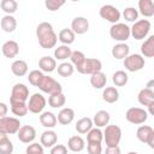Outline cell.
I'll return each instance as SVG.
<instances>
[{"mask_svg": "<svg viewBox=\"0 0 154 154\" xmlns=\"http://www.w3.org/2000/svg\"><path fill=\"white\" fill-rule=\"evenodd\" d=\"M36 36L38 45L45 49L54 48L58 42V35L54 32L53 26L48 22H42L36 28Z\"/></svg>", "mask_w": 154, "mask_h": 154, "instance_id": "6da1fadb", "label": "cell"}, {"mask_svg": "<svg viewBox=\"0 0 154 154\" xmlns=\"http://www.w3.org/2000/svg\"><path fill=\"white\" fill-rule=\"evenodd\" d=\"M103 140H105L107 147L118 146L122 140V129L116 124L107 125L103 131Z\"/></svg>", "mask_w": 154, "mask_h": 154, "instance_id": "7a4b0ae2", "label": "cell"}, {"mask_svg": "<svg viewBox=\"0 0 154 154\" xmlns=\"http://www.w3.org/2000/svg\"><path fill=\"white\" fill-rule=\"evenodd\" d=\"M109 36L114 41L125 42L131 36V28H129L125 23L112 24V26L109 28Z\"/></svg>", "mask_w": 154, "mask_h": 154, "instance_id": "3957f363", "label": "cell"}, {"mask_svg": "<svg viewBox=\"0 0 154 154\" xmlns=\"http://www.w3.org/2000/svg\"><path fill=\"white\" fill-rule=\"evenodd\" d=\"M22 128L20 120L16 117H2L0 118V132L6 135H13Z\"/></svg>", "mask_w": 154, "mask_h": 154, "instance_id": "277c9868", "label": "cell"}, {"mask_svg": "<svg viewBox=\"0 0 154 154\" xmlns=\"http://www.w3.org/2000/svg\"><path fill=\"white\" fill-rule=\"evenodd\" d=\"M150 26L152 24L148 19H140L135 22L134 25L131 26V36L135 40H143L148 36L150 31Z\"/></svg>", "mask_w": 154, "mask_h": 154, "instance_id": "5b68a950", "label": "cell"}, {"mask_svg": "<svg viewBox=\"0 0 154 154\" xmlns=\"http://www.w3.org/2000/svg\"><path fill=\"white\" fill-rule=\"evenodd\" d=\"M38 89L43 93L49 94V95H53V94H57V93H63L61 84L58 81H55L53 77L46 76V75L41 79V82L38 84Z\"/></svg>", "mask_w": 154, "mask_h": 154, "instance_id": "8992f818", "label": "cell"}, {"mask_svg": "<svg viewBox=\"0 0 154 154\" xmlns=\"http://www.w3.org/2000/svg\"><path fill=\"white\" fill-rule=\"evenodd\" d=\"M125 118L131 124L141 125L148 119V112L141 107H131L126 111Z\"/></svg>", "mask_w": 154, "mask_h": 154, "instance_id": "52a82bcc", "label": "cell"}, {"mask_svg": "<svg viewBox=\"0 0 154 154\" xmlns=\"http://www.w3.org/2000/svg\"><path fill=\"white\" fill-rule=\"evenodd\" d=\"M123 64H124V67H125L128 71H130V72H136V71H140V70H142V69L144 67L146 61H144V57H143L142 54L135 53V54H129V55L124 59Z\"/></svg>", "mask_w": 154, "mask_h": 154, "instance_id": "ba28073f", "label": "cell"}, {"mask_svg": "<svg viewBox=\"0 0 154 154\" xmlns=\"http://www.w3.org/2000/svg\"><path fill=\"white\" fill-rule=\"evenodd\" d=\"M46 103H47L46 97L40 93H35L29 97V101H28L29 112L34 114H41L46 107Z\"/></svg>", "mask_w": 154, "mask_h": 154, "instance_id": "9c48e42d", "label": "cell"}, {"mask_svg": "<svg viewBox=\"0 0 154 154\" xmlns=\"http://www.w3.org/2000/svg\"><path fill=\"white\" fill-rule=\"evenodd\" d=\"M29 100V88L24 83H16L12 87L10 102H26Z\"/></svg>", "mask_w": 154, "mask_h": 154, "instance_id": "30bf717a", "label": "cell"}, {"mask_svg": "<svg viewBox=\"0 0 154 154\" xmlns=\"http://www.w3.org/2000/svg\"><path fill=\"white\" fill-rule=\"evenodd\" d=\"M99 14L102 19L112 23V24H117L118 20L120 19V12L119 10L113 6V5H103L101 6V8L99 10Z\"/></svg>", "mask_w": 154, "mask_h": 154, "instance_id": "8fae6325", "label": "cell"}, {"mask_svg": "<svg viewBox=\"0 0 154 154\" xmlns=\"http://www.w3.org/2000/svg\"><path fill=\"white\" fill-rule=\"evenodd\" d=\"M102 69V64L99 59L96 58H87L84 60V63L82 64V66L79 69H77V71L82 75H94L99 71H101Z\"/></svg>", "mask_w": 154, "mask_h": 154, "instance_id": "7c38bea8", "label": "cell"}, {"mask_svg": "<svg viewBox=\"0 0 154 154\" xmlns=\"http://www.w3.org/2000/svg\"><path fill=\"white\" fill-rule=\"evenodd\" d=\"M17 138L22 143H32L34 140L36 138V130L31 125H22L19 131L17 132Z\"/></svg>", "mask_w": 154, "mask_h": 154, "instance_id": "4fadbf2b", "label": "cell"}, {"mask_svg": "<svg viewBox=\"0 0 154 154\" xmlns=\"http://www.w3.org/2000/svg\"><path fill=\"white\" fill-rule=\"evenodd\" d=\"M71 30L77 35H83L89 30V22L85 17H75L71 22Z\"/></svg>", "mask_w": 154, "mask_h": 154, "instance_id": "5bb4252c", "label": "cell"}, {"mask_svg": "<svg viewBox=\"0 0 154 154\" xmlns=\"http://www.w3.org/2000/svg\"><path fill=\"white\" fill-rule=\"evenodd\" d=\"M57 141H58V135L54 130H46L41 134V137H40V143L46 147V148H52L57 144Z\"/></svg>", "mask_w": 154, "mask_h": 154, "instance_id": "9a60e30c", "label": "cell"}, {"mask_svg": "<svg viewBox=\"0 0 154 154\" xmlns=\"http://www.w3.org/2000/svg\"><path fill=\"white\" fill-rule=\"evenodd\" d=\"M1 52L6 58L12 59V58L17 57V54L19 53V45L13 40H8L2 45Z\"/></svg>", "mask_w": 154, "mask_h": 154, "instance_id": "2e32d148", "label": "cell"}, {"mask_svg": "<svg viewBox=\"0 0 154 154\" xmlns=\"http://www.w3.org/2000/svg\"><path fill=\"white\" fill-rule=\"evenodd\" d=\"M38 67L42 72H53L54 70H57V60L55 58H52L49 55H45L42 58H40L38 60Z\"/></svg>", "mask_w": 154, "mask_h": 154, "instance_id": "e0dca14e", "label": "cell"}, {"mask_svg": "<svg viewBox=\"0 0 154 154\" xmlns=\"http://www.w3.org/2000/svg\"><path fill=\"white\" fill-rule=\"evenodd\" d=\"M112 57L114 59H125L130 54V47L125 42H119L112 47Z\"/></svg>", "mask_w": 154, "mask_h": 154, "instance_id": "ac0fdd59", "label": "cell"}, {"mask_svg": "<svg viewBox=\"0 0 154 154\" xmlns=\"http://www.w3.org/2000/svg\"><path fill=\"white\" fill-rule=\"evenodd\" d=\"M109 120H111V116H109V113H108L107 111H105V109L97 111V112L94 114V117H93V123H94V125H95L96 128H103V126L106 128V126L108 125Z\"/></svg>", "mask_w": 154, "mask_h": 154, "instance_id": "d6986e66", "label": "cell"}, {"mask_svg": "<svg viewBox=\"0 0 154 154\" xmlns=\"http://www.w3.org/2000/svg\"><path fill=\"white\" fill-rule=\"evenodd\" d=\"M38 119H40L41 125L47 128V129H53L57 125V123H58V118L55 117V114L52 113V112H48V111L42 112L40 114Z\"/></svg>", "mask_w": 154, "mask_h": 154, "instance_id": "ffe728a7", "label": "cell"}, {"mask_svg": "<svg viewBox=\"0 0 154 154\" xmlns=\"http://www.w3.org/2000/svg\"><path fill=\"white\" fill-rule=\"evenodd\" d=\"M57 118H58V123H60L61 125H69L75 119V111L70 107H64L60 109Z\"/></svg>", "mask_w": 154, "mask_h": 154, "instance_id": "44dd1931", "label": "cell"}, {"mask_svg": "<svg viewBox=\"0 0 154 154\" xmlns=\"http://www.w3.org/2000/svg\"><path fill=\"white\" fill-rule=\"evenodd\" d=\"M11 71L17 77H23L28 73V64L25 60L17 59L11 64Z\"/></svg>", "mask_w": 154, "mask_h": 154, "instance_id": "7402d4cb", "label": "cell"}, {"mask_svg": "<svg viewBox=\"0 0 154 154\" xmlns=\"http://www.w3.org/2000/svg\"><path fill=\"white\" fill-rule=\"evenodd\" d=\"M84 147H85V142H84V140H83L81 136H78V135L71 136V137L69 138V141H67V148H69L71 152H73V153H79V152H82V150L84 149Z\"/></svg>", "mask_w": 154, "mask_h": 154, "instance_id": "603a6c76", "label": "cell"}, {"mask_svg": "<svg viewBox=\"0 0 154 154\" xmlns=\"http://www.w3.org/2000/svg\"><path fill=\"white\" fill-rule=\"evenodd\" d=\"M93 126H94L93 119L89 118V117H83L79 120H77L75 129H76V131L78 134H82L83 135V134H88L93 129Z\"/></svg>", "mask_w": 154, "mask_h": 154, "instance_id": "cb8c5ba5", "label": "cell"}, {"mask_svg": "<svg viewBox=\"0 0 154 154\" xmlns=\"http://www.w3.org/2000/svg\"><path fill=\"white\" fill-rule=\"evenodd\" d=\"M138 12L143 17H153L154 16V1L152 0H140L138 1Z\"/></svg>", "mask_w": 154, "mask_h": 154, "instance_id": "d4e9b609", "label": "cell"}, {"mask_svg": "<svg viewBox=\"0 0 154 154\" xmlns=\"http://www.w3.org/2000/svg\"><path fill=\"white\" fill-rule=\"evenodd\" d=\"M141 54L146 58L154 57V35L148 36L141 45Z\"/></svg>", "mask_w": 154, "mask_h": 154, "instance_id": "484cf974", "label": "cell"}, {"mask_svg": "<svg viewBox=\"0 0 154 154\" xmlns=\"http://www.w3.org/2000/svg\"><path fill=\"white\" fill-rule=\"evenodd\" d=\"M0 25L5 32H13L17 28V20L12 14H5L1 18Z\"/></svg>", "mask_w": 154, "mask_h": 154, "instance_id": "4316f807", "label": "cell"}, {"mask_svg": "<svg viewBox=\"0 0 154 154\" xmlns=\"http://www.w3.org/2000/svg\"><path fill=\"white\" fill-rule=\"evenodd\" d=\"M102 99L107 103H114L119 99V91L116 87H106L102 91Z\"/></svg>", "mask_w": 154, "mask_h": 154, "instance_id": "83f0119b", "label": "cell"}, {"mask_svg": "<svg viewBox=\"0 0 154 154\" xmlns=\"http://www.w3.org/2000/svg\"><path fill=\"white\" fill-rule=\"evenodd\" d=\"M106 83H107V77H106V75L102 71H99V72L91 75V77H90V84L95 89L105 88Z\"/></svg>", "mask_w": 154, "mask_h": 154, "instance_id": "f1b7e54d", "label": "cell"}, {"mask_svg": "<svg viewBox=\"0 0 154 154\" xmlns=\"http://www.w3.org/2000/svg\"><path fill=\"white\" fill-rule=\"evenodd\" d=\"M13 153V143L8 138L6 134L0 132V154H12Z\"/></svg>", "mask_w": 154, "mask_h": 154, "instance_id": "f546056e", "label": "cell"}, {"mask_svg": "<svg viewBox=\"0 0 154 154\" xmlns=\"http://www.w3.org/2000/svg\"><path fill=\"white\" fill-rule=\"evenodd\" d=\"M153 132H154V130H153L152 126H149V125H141L137 129V131H136V137L142 143H147L149 137H150V135Z\"/></svg>", "mask_w": 154, "mask_h": 154, "instance_id": "4dcf8cb0", "label": "cell"}, {"mask_svg": "<svg viewBox=\"0 0 154 154\" xmlns=\"http://www.w3.org/2000/svg\"><path fill=\"white\" fill-rule=\"evenodd\" d=\"M75 36H76V34H75L71 29L65 28V29H63V30L59 31V34H58V40H59L63 45L69 46V45L73 43V41H75Z\"/></svg>", "mask_w": 154, "mask_h": 154, "instance_id": "1f68e13d", "label": "cell"}, {"mask_svg": "<svg viewBox=\"0 0 154 154\" xmlns=\"http://www.w3.org/2000/svg\"><path fill=\"white\" fill-rule=\"evenodd\" d=\"M137 100L138 102L142 105V106H149L153 101H154V95L153 93L147 89V88H143L138 91V95H137Z\"/></svg>", "mask_w": 154, "mask_h": 154, "instance_id": "d6a6232c", "label": "cell"}, {"mask_svg": "<svg viewBox=\"0 0 154 154\" xmlns=\"http://www.w3.org/2000/svg\"><path fill=\"white\" fill-rule=\"evenodd\" d=\"M72 51L66 45H60L54 49V58L55 60H65L67 58H71Z\"/></svg>", "mask_w": 154, "mask_h": 154, "instance_id": "836d02e7", "label": "cell"}, {"mask_svg": "<svg viewBox=\"0 0 154 154\" xmlns=\"http://www.w3.org/2000/svg\"><path fill=\"white\" fill-rule=\"evenodd\" d=\"M66 102V97L63 93H57L53 95H49L48 97V105L53 108H60L65 105Z\"/></svg>", "mask_w": 154, "mask_h": 154, "instance_id": "e575fe53", "label": "cell"}, {"mask_svg": "<svg viewBox=\"0 0 154 154\" xmlns=\"http://www.w3.org/2000/svg\"><path fill=\"white\" fill-rule=\"evenodd\" d=\"M129 81V76L125 71L123 70H118L113 73L112 76V82L116 87H124Z\"/></svg>", "mask_w": 154, "mask_h": 154, "instance_id": "d590c367", "label": "cell"}, {"mask_svg": "<svg viewBox=\"0 0 154 154\" xmlns=\"http://www.w3.org/2000/svg\"><path fill=\"white\" fill-rule=\"evenodd\" d=\"M11 103V111L17 117H24L29 112L28 103L26 102H10Z\"/></svg>", "mask_w": 154, "mask_h": 154, "instance_id": "8d00e7d4", "label": "cell"}, {"mask_svg": "<svg viewBox=\"0 0 154 154\" xmlns=\"http://www.w3.org/2000/svg\"><path fill=\"white\" fill-rule=\"evenodd\" d=\"M103 140V131L100 128H93L87 134V142L88 143H101Z\"/></svg>", "mask_w": 154, "mask_h": 154, "instance_id": "74e56055", "label": "cell"}, {"mask_svg": "<svg viewBox=\"0 0 154 154\" xmlns=\"http://www.w3.org/2000/svg\"><path fill=\"white\" fill-rule=\"evenodd\" d=\"M57 71H58V75L61 77H70V76H72V73L75 71V66L71 63L65 61V63H61L58 65Z\"/></svg>", "mask_w": 154, "mask_h": 154, "instance_id": "f35d334b", "label": "cell"}, {"mask_svg": "<svg viewBox=\"0 0 154 154\" xmlns=\"http://www.w3.org/2000/svg\"><path fill=\"white\" fill-rule=\"evenodd\" d=\"M0 7L6 14H12V13H14L17 11L18 4H17L16 0H1Z\"/></svg>", "mask_w": 154, "mask_h": 154, "instance_id": "ab89813d", "label": "cell"}, {"mask_svg": "<svg viewBox=\"0 0 154 154\" xmlns=\"http://www.w3.org/2000/svg\"><path fill=\"white\" fill-rule=\"evenodd\" d=\"M70 59H71V64L76 69H79L87 58H85V55H84L83 52H81V51H72V54H71V58Z\"/></svg>", "mask_w": 154, "mask_h": 154, "instance_id": "60d3db41", "label": "cell"}, {"mask_svg": "<svg viewBox=\"0 0 154 154\" xmlns=\"http://www.w3.org/2000/svg\"><path fill=\"white\" fill-rule=\"evenodd\" d=\"M43 72L41 71V70H32V71H30L29 72V75H28V81H29V83L31 84V85H34V87H38V84H40V82H41V79L43 78Z\"/></svg>", "mask_w": 154, "mask_h": 154, "instance_id": "b9f144b4", "label": "cell"}, {"mask_svg": "<svg viewBox=\"0 0 154 154\" xmlns=\"http://www.w3.org/2000/svg\"><path fill=\"white\" fill-rule=\"evenodd\" d=\"M138 11L135 8V7H126L124 11H123V17L125 20L128 22H137V18H138Z\"/></svg>", "mask_w": 154, "mask_h": 154, "instance_id": "7bdbcfd3", "label": "cell"}, {"mask_svg": "<svg viewBox=\"0 0 154 154\" xmlns=\"http://www.w3.org/2000/svg\"><path fill=\"white\" fill-rule=\"evenodd\" d=\"M65 5V1L64 0H46L45 1V6L47 7L48 11L51 12H54V11H58L61 6Z\"/></svg>", "mask_w": 154, "mask_h": 154, "instance_id": "ee69618b", "label": "cell"}, {"mask_svg": "<svg viewBox=\"0 0 154 154\" xmlns=\"http://www.w3.org/2000/svg\"><path fill=\"white\" fill-rule=\"evenodd\" d=\"M25 154H43V146L41 143L32 142L26 147Z\"/></svg>", "mask_w": 154, "mask_h": 154, "instance_id": "f6af8a7d", "label": "cell"}, {"mask_svg": "<svg viewBox=\"0 0 154 154\" xmlns=\"http://www.w3.org/2000/svg\"><path fill=\"white\" fill-rule=\"evenodd\" d=\"M87 150H88V154H101L102 146L101 143H88Z\"/></svg>", "mask_w": 154, "mask_h": 154, "instance_id": "bcb514c9", "label": "cell"}, {"mask_svg": "<svg viewBox=\"0 0 154 154\" xmlns=\"http://www.w3.org/2000/svg\"><path fill=\"white\" fill-rule=\"evenodd\" d=\"M51 154H67V147L64 144H55L51 148Z\"/></svg>", "mask_w": 154, "mask_h": 154, "instance_id": "7dc6e473", "label": "cell"}, {"mask_svg": "<svg viewBox=\"0 0 154 154\" xmlns=\"http://www.w3.org/2000/svg\"><path fill=\"white\" fill-rule=\"evenodd\" d=\"M120 148L119 146H116V147H106V150H105V154H120Z\"/></svg>", "mask_w": 154, "mask_h": 154, "instance_id": "c3c4849f", "label": "cell"}, {"mask_svg": "<svg viewBox=\"0 0 154 154\" xmlns=\"http://www.w3.org/2000/svg\"><path fill=\"white\" fill-rule=\"evenodd\" d=\"M0 109H1V112H0V118L6 117V113H7V106H6L5 102H0Z\"/></svg>", "mask_w": 154, "mask_h": 154, "instance_id": "681fc988", "label": "cell"}, {"mask_svg": "<svg viewBox=\"0 0 154 154\" xmlns=\"http://www.w3.org/2000/svg\"><path fill=\"white\" fill-rule=\"evenodd\" d=\"M146 88H147V89H149V90L153 93V95H154V79L148 81V82H147V84H146Z\"/></svg>", "mask_w": 154, "mask_h": 154, "instance_id": "f907efd6", "label": "cell"}, {"mask_svg": "<svg viewBox=\"0 0 154 154\" xmlns=\"http://www.w3.org/2000/svg\"><path fill=\"white\" fill-rule=\"evenodd\" d=\"M147 144H148V146H149L152 149H154V132L150 135V137H149V140H148Z\"/></svg>", "mask_w": 154, "mask_h": 154, "instance_id": "816d5d0a", "label": "cell"}, {"mask_svg": "<svg viewBox=\"0 0 154 154\" xmlns=\"http://www.w3.org/2000/svg\"><path fill=\"white\" fill-rule=\"evenodd\" d=\"M147 107H148V112H149L152 116H154V101H153L149 106H147Z\"/></svg>", "mask_w": 154, "mask_h": 154, "instance_id": "f5cc1de1", "label": "cell"}, {"mask_svg": "<svg viewBox=\"0 0 154 154\" xmlns=\"http://www.w3.org/2000/svg\"><path fill=\"white\" fill-rule=\"evenodd\" d=\"M128 154H138V153H136V152H129Z\"/></svg>", "mask_w": 154, "mask_h": 154, "instance_id": "db71d44e", "label": "cell"}]
</instances>
